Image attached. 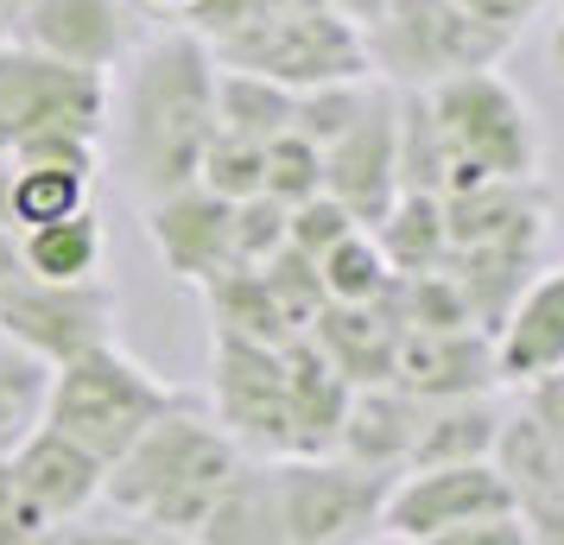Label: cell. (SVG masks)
I'll return each instance as SVG.
<instances>
[{
	"mask_svg": "<svg viewBox=\"0 0 564 545\" xmlns=\"http://www.w3.org/2000/svg\"><path fill=\"white\" fill-rule=\"evenodd\" d=\"M13 248H20V260H26L39 280H52V286H83V280H102L108 229H102L96 209H83V216L45 222V229H20Z\"/></svg>",
	"mask_w": 564,
	"mask_h": 545,
	"instance_id": "cell-22",
	"label": "cell"
},
{
	"mask_svg": "<svg viewBox=\"0 0 564 545\" xmlns=\"http://www.w3.org/2000/svg\"><path fill=\"white\" fill-rule=\"evenodd\" d=\"M260 153L267 140H241V133H209L204 165H197V184L223 204H248L260 197Z\"/></svg>",
	"mask_w": 564,
	"mask_h": 545,
	"instance_id": "cell-32",
	"label": "cell"
},
{
	"mask_svg": "<svg viewBox=\"0 0 564 545\" xmlns=\"http://www.w3.org/2000/svg\"><path fill=\"white\" fill-rule=\"evenodd\" d=\"M209 418L254 464H280L285 450V362L267 342L209 337Z\"/></svg>",
	"mask_w": 564,
	"mask_h": 545,
	"instance_id": "cell-10",
	"label": "cell"
},
{
	"mask_svg": "<svg viewBox=\"0 0 564 545\" xmlns=\"http://www.w3.org/2000/svg\"><path fill=\"white\" fill-rule=\"evenodd\" d=\"M172 400H178V388L159 381L147 362H133L121 342H96V349H83V356L52 368L45 425L108 469Z\"/></svg>",
	"mask_w": 564,
	"mask_h": 545,
	"instance_id": "cell-4",
	"label": "cell"
},
{
	"mask_svg": "<svg viewBox=\"0 0 564 545\" xmlns=\"http://www.w3.org/2000/svg\"><path fill=\"white\" fill-rule=\"evenodd\" d=\"M32 533L20 526V508H13V494H7V469H0V545H26Z\"/></svg>",
	"mask_w": 564,
	"mask_h": 545,
	"instance_id": "cell-39",
	"label": "cell"
},
{
	"mask_svg": "<svg viewBox=\"0 0 564 545\" xmlns=\"http://www.w3.org/2000/svg\"><path fill=\"white\" fill-rule=\"evenodd\" d=\"M368 545H412V539H393V533H375Z\"/></svg>",
	"mask_w": 564,
	"mask_h": 545,
	"instance_id": "cell-43",
	"label": "cell"
},
{
	"mask_svg": "<svg viewBox=\"0 0 564 545\" xmlns=\"http://www.w3.org/2000/svg\"><path fill=\"white\" fill-rule=\"evenodd\" d=\"M280 362H285V450L292 457H330L356 388L311 349V337H292L280 349Z\"/></svg>",
	"mask_w": 564,
	"mask_h": 545,
	"instance_id": "cell-18",
	"label": "cell"
},
{
	"mask_svg": "<svg viewBox=\"0 0 564 545\" xmlns=\"http://www.w3.org/2000/svg\"><path fill=\"white\" fill-rule=\"evenodd\" d=\"M393 388L425 400H463V393H495V349L482 330H400L393 356Z\"/></svg>",
	"mask_w": 564,
	"mask_h": 545,
	"instance_id": "cell-17",
	"label": "cell"
},
{
	"mask_svg": "<svg viewBox=\"0 0 564 545\" xmlns=\"http://www.w3.org/2000/svg\"><path fill=\"white\" fill-rule=\"evenodd\" d=\"M20 45L108 77V70L140 45V32H133L128 0H26V13H20Z\"/></svg>",
	"mask_w": 564,
	"mask_h": 545,
	"instance_id": "cell-15",
	"label": "cell"
},
{
	"mask_svg": "<svg viewBox=\"0 0 564 545\" xmlns=\"http://www.w3.org/2000/svg\"><path fill=\"white\" fill-rule=\"evenodd\" d=\"M229 235H235V266H260V260H273L285 248V204H273V197H248V204H235Z\"/></svg>",
	"mask_w": 564,
	"mask_h": 545,
	"instance_id": "cell-35",
	"label": "cell"
},
{
	"mask_svg": "<svg viewBox=\"0 0 564 545\" xmlns=\"http://www.w3.org/2000/svg\"><path fill=\"white\" fill-rule=\"evenodd\" d=\"M501 406L495 393H463V400H425L419 432H412L406 469H437V464H495L501 444Z\"/></svg>",
	"mask_w": 564,
	"mask_h": 545,
	"instance_id": "cell-21",
	"label": "cell"
},
{
	"mask_svg": "<svg viewBox=\"0 0 564 545\" xmlns=\"http://www.w3.org/2000/svg\"><path fill=\"white\" fill-rule=\"evenodd\" d=\"M241 464H248V457H241L229 444V432L209 418L204 400H197V393H178V400L108 464L102 508L133 520V526L172 533V539H197L209 508L223 501V489L235 482Z\"/></svg>",
	"mask_w": 564,
	"mask_h": 545,
	"instance_id": "cell-2",
	"label": "cell"
},
{
	"mask_svg": "<svg viewBox=\"0 0 564 545\" xmlns=\"http://www.w3.org/2000/svg\"><path fill=\"white\" fill-rule=\"evenodd\" d=\"M375 248L387 254L393 280H412V273H444L451 266V235H444V197H419V190H400V204L375 222Z\"/></svg>",
	"mask_w": 564,
	"mask_h": 545,
	"instance_id": "cell-23",
	"label": "cell"
},
{
	"mask_svg": "<svg viewBox=\"0 0 564 545\" xmlns=\"http://www.w3.org/2000/svg\"><path fill=\"white\" fill-rule=\"evenodd\" d=\"M0 469H7V494H13L26 533H45V526H64V520L89 514L102 501V476H108L89 450L57 438L52 425H39Z\"/></svg>",
	"mask_w": 564,
	"mask_h": 545,
	"instance_id": "cell-13",
	"label": "cell"
},
{
	"mask_svg": "<svg viewBox=\"0 0 564 545\" xmlns=\"http://www.w3.org/2000/svg\"><path fill=\"white\" fill-rule=\"evenodd\" d=\"M305 337H311V349L349 381V388H387V381H393L400 317H393L387 298L381 305H324Z\"/></svg>",
	"mask_w": 564,
	"mask_h": 545,
	"instance_id": "cell-19",
	"label": "cell"
},
{
	"mask_svg": "<svg viewBox=\"0 0 564 545\" xmlns=\"http://www.w3.org/2000/svg\"><path fill=\"white\" fill-rule=\"evenodd\" d=\"M147 7H159V13H191L197 0H147Z\"/></svg>",
	"mask_w": 564,
	"mask_h": 545,
	"instance_id": "cell-42",
	"label": "cell"
},
{
	"mask_svg": "<svg viewBox=\"0 0 564 545\" xmlns=\"http://www.w3.org/2000/svg\"><path fill=\"white\" fill-rule=\"evenodd\" d=\"M356 229H361V222H356L343 204H336V197H324V190L285 209V248H299L305 260H324L336 241H343V235H356Z\"/></svg>",
	"mask_w": 564,
	"mask_h": 545,
	"instance_id": "cell-33",
	"label": "cell"
},
{
	"mask_svg": "<svg viewBox=\"0 0 564 545\" xmlns=\"http://www.w3.org/2000/svg\"><path fill=\"white\" fill-rule=\"evenodd\" d=\"M432 545H533L527 539V526H520V514H488V520H469V526H457V533H444V539Z\"/></svg>",
	"mask_w": 564,
	"mask_h": 545,
	"instance_id": "cell-36",
	"label": "cell"
},
{
	"mask_svg": "<svg viewBox=\"0 0 564 545\" xmlns=\"http://www.w3.org/2000/svg\"><path fill=\"white\" fill-rule=\"evenodd\" d=\"M545 52H552V70L564 77V7H558V20H552V39H545Z\"/></svg>",
	"mask_w": 564,
	"mask_h": 545,
	"instance_id": "cell-41",
	"label": "cell"
},
{
	"mask_svg": "<svg viewBox=\"0 0 564 545\" xmlns=\"http://www.w3.org/2000/svg\"><path fill=\"white\" fill-rule=\"evenodd\" d=\"M425 102H432V121L457 165L508 184L545 178V128H539L533 102L501 70H463V77L425 89Z\"/></svg>",
	"mask_w": 564,
	"mask_h": 545,
	"instance_id": "cell-6",
	"label": "cell"
},
{
	"mask_svg": "<svg viewBox=\"0 0 564 545\" xmlns=\"http://www.w3.org/2000/svg\"><path fill=\"white\" fill-rule=\"evenodd\" d=\"M0 133L7 140H32V133L102 140L108 133V77L7 39L0 45Z\"/></svg>",
	"mask_w": 564,
	"mask_h": 545,
	"instance_id": "cell-9",
	"label": "cell"
},
{
	"mask_svg": "<svg viewBox=\"0 0 564 545\" xmlns=\"http://www.w3.org/2000/svg\"><path fill=\"white\" fill-rule=\"evenodd\" d=\"M45 388H52V362L0 337V464L45 425Z\"/></svg>",
	"mask_w": 564,
	"mask_h": 545,
	"instance_id": "cell-26",
	"label": "cell"
},
{
	"mask_svg": "<svg viewBox=\"0 0 564 545\" xmlns=\"http://www.w3.org/2000/svg\"><path fill=\"white\" fill-rule=\"evenodd\" d=\"M26 545H191V539H172V533H153V526H133L121 514H77L64 520V526H45V533H32Z\"/></svg>",
	"mask_w": 564,
	"mask_h": 545,
	"instance_id": "cell-34",
	"label": "cell"
},
{
	"mask_svg": "<svg viewBox=\"0 0 564 545\" xmlns=\"http://www.w3.org/2000/svg\"><path fill=\"white\" fill-rule=\"evenodd\" d=\"M267 476L285 545H368L381 533L393 476L356 469L343 457H280L267 464Z\"/></svg>",
	"mask_w": 564,
	"mask_h": 545,
	"instance_id": "cell-8",
	"label": "cell"
},
{
	"mask_svg": "<svg viewBox=\"0 0 564 545\" xmlns=\"http://www.w3.org/2000/svg\"><path fill=\"white\" fill-rule=\"evenodd\" d=\"M292 128V89L267 83L254 70H223L216 64V133H241V140H273Z\"/></svg>",
	"mask_w": 564,
	"mask_h": 545,
	"instance_id": "cell-25",
	"label": "cell"
},
{
	"mask_svg": "<svg viewBox=\"0 0 564 545\" xmlns=\"http://www.w3.org/2000/svg\"><path fill=\"white\" fill-rule=\"evenodd\" d=\"M204 305H209V337H241V342H267V349H285L292 330L285 317L273 312V298L260 286L254 266H229L204 286Z\"/></svg>",
	"mask_w": 564,
	"mask_h": 545,
	"instance_id": "cell-24",
	"label": "cell"
},
{
	"mask_svg": "<svg viewBox=\"0 0 564 545\" xmlns=\"http://www.w3.org/2000/svg\"><path fill=\"white\" fill-rule=\"evenodd\" d=\"M375 102V77H356V83H317V89H292V128L299 140H311L317 153L336 146L343 133L361 121V108Z\"/></svg>",
	"mask_w": 564,
	"mask_h": 545,
	"instance_id": "cell-29",
	"label": "cell"
},
{
	"mask_svg": "<svg viewBox=\"0 0 564 545\" xmlns=\"http://www.w3.org/2000/svg\"><path fill=\"white\" fill-rule=\"evenodd\" d=\"M469 20H482V26L508 32V39H520V26L533 20L539 7H552V0H457Z\"/></svg>",
	"mask_w": 564,
	"mask_h": 545,
	"instance_id": "cell-37",
	"label": "cell"
},
{
	"mask_svg": "<svg viewBox=\"0 0 564 545\" xmlns=\"http://www.w3.org/2000/svg\"><path fill=\"white\" fill-rule=\"evenodd\" d=\"M229 216H235V204L209 197L204 184H184V190H165L153 204H140L147 241H153V254L165 260V273L184 280V286H197V292H204L216 273L235 266Z\"/></svg>",
	"mask_w": 564,
	"mask_h": 545,
	"instance_id": "cell-14",
	"label": "cell"
},
{
	"mask_svg": "<svg viewBox=\"0 0 564 545\" xmlns=\"http://www.w3.org/2000/svg\"><path fill=\"white\" fill-rule=\"evenodd\" d=\"M324 7H330L336 20H349L356 32H368V26L387 13V0H324Z\"/></svg>",
	"mask_w": 564,
	"mask_h": 545,
	"instance_id": "cell-38",
	"label": "cell"
},
{
	"mask_svg": "<svg viewBox=\"0 0 564 545\" xmlns=\"http://www.w3.org/2000/svg\"><path fill=\"white\" fill-rule=\"evenodd\" d=\"M317 280H324V298L330 305H381L387 292H393V266L375 248V235L356 229L317 260Z\"/></svg>",
	"mask_w": 564,
	"mask_h": 545,
	"instance_id": "cell-28",
	"label": "cell"
},
{
	"mask_svg": "<svg viewBox=\"0 0 564 545\" xmlns=\"http://www.w3.org/2000/svg\"><path fill=\"white\" fill-rule=\"evenodd\" d=\"M184 26L223 70H254L285 89L368 77V45L324 0H197Z\"/></svg>",
	"mask_w": 564,
	"mask_h": 545,
	"instance_id": "cell-3",
	"label": "cell"
},
{
	"mask_svg": "<svg viewBox=\"0 0 564 545\" xmlns=\"http://www.w3.org/2000/svg\"><path fill=\"white\" fill-rule=\"evenodd\" d=\"M115 317H121V298L108 280L52 286L20 260L13 229H0V337L7 342H20L39 362L57 368L96 342H115Z\"/></svg>",
	"mask_w": 564,
	"mask_h": 545,
	"instance_id": "cell-7",
	"label": "cell"
},
{
	"mask_svg": "<svg viewBox=\"0 0 564 545\" xmlns=\"http://www.w3.org/2000/svg\"><path fill=\"white\" fill-rule=\"evenodd\" d=\"M254 273H260V286H267V298H273V312L285 317L292 337H305L311 324H317V312L330 305L324 298V280H317V260H305L299 248H280L273 260H260Z\"/></svg>",
	"mask_w": 564,
	"mask_h": 545,
	"instance_id": "cell-30",
	"label": "cell"
},
{
	"mask_svg": "<svg viewBox=\"0 0 564 545\" xmlns=\"http://www.w3.org/2000/svg\"><path fill=\"white\" fill-rule=\"evenodd\" d=\"M393 128H400V190L444 197L457 159H451V146H444V133H437L425 89H400V121H393Z\"/></svg>",
	"mask_w": 564,
	"mask_h": 545,
	"instance_id": "cell-27",
	"label": "cell"
},
{
	"mask_svg": "<svg viewBox=\"0 0 564 545\" xmlns=\"http://www.w3.org/2000/svg\"><path fill=\"white\" fill-rule=\"evenodd\" d=\"M20 13H26V0H0V45L20 39Z\"/></svg>",
	"mask_w": 564,
	"mask_h": 545,
	"instance_id": "cell-40",
	"label": "cell"
},
{
	"mask_svg": "<svg viewBox=\"0 0 564 545\" xmlns=\"http://www.w3.org/2000/svg\"><path fill=\"white\" fill-rule=\"evenodd\" d=\"M361 45H368V77H381L387 89H437L463 70H495L513 52L508 32L469 20L457 0H387Z\"/></svg>",
	"mask_w": 564,
	"mask_h": 545,
	"instance_id": "cell-5",
	"label": "cell"
},
{
	"mask_svg": "<svg viewBox=\"0 0 564 545\" xmlns=\"http://www.w3.org/2000/svg\"><path fill=\"white\" fill-rule=\"evenodd\" d=\"M513 489L495 464H437V469H400L381 508V533L412 545H432L469 520L508 514Z\"/></svg>",
	"mask_w": 564,
	"mask_h": 545,
	"instance_id": "cell-11",
	"label": "cell"
},
{
	"mask_svg": "<svg viewBox=\"0 0 564 545\" xmlns=\"http://www.w3.org/2000/svg\"><path fill=\"white\" fill-rule=\"evenodd\" d=\"M393 121H400V89L375 77V102L361 108V121L336 146H324V197H336L361 229H375L400 204V128Z\"/></svg>",
	"mask_w": 564,
	"mask_h": 545,
	"instance_id": "cell-12",
	"label": "cell"
},
{
	"mask_svg": "<svg viewBox=\"0 0 564 545\" xmlns=\"http://www.w3.org/2000/svg\"><path fill=\"white\" fill-rule=\"evenodd\" d=\"M324 190V153L299 140V133H273L267 140V153H260V197H273V204H305Z\"/></svg>",
	"mask_w": 564,
	"mask_h": 545,
	"instance_id": "cell-31",
	"label": "cell"
},
{
	"mask_svg": "<svg viewBox=\"0 0 564 545\" xmlns=\"http://www.w3.org/2000/svg\"><path fill=\"white\" fill-rule=\"evenodd\" d=\"M488 349H495V381L501 388L527 393L539 381L564 374V266H545L520 286V298L508 305Z\"/></svg>",
	"mask_w": 564,
	"mask_h": 545,
	"instance_id": "cell-16",
	"label": "cell"
},
{
	"mask_svg": "<svg viewBox=\"0 0 564 545\" xmlns=\"http://www.w3.org/2000/svg\"><path fill=\"white\" fill-rule=\"evenodd\" d=\"M412 432H419V400L412 393H400L393 381L387 388H356L330 457H343L356 469H375V476H400L412 457Z\"/></svg>",
	"mask_w": 564,
	"mask_h": 545,
	"instance_id": "cell-20",
	"label": "cell"
},
{
	"mask_svg": "<svg viewBox=\"0 0 564 545\" xmlns=\"http://www.w3.org/2000/svg\"><path fill=\"white\" fill-rule=\"evenodd\" d=\"M108 121H115L121 172H128L140 204L197 184L204 146L216 133V57H209V45L191 26L147 32L115 64Z\"/></svg>",
	"mask_w": 564,
	"mask_h": 545,
	"instance_id": "cell-1",
	"label": "cell"
}]
</instances>
